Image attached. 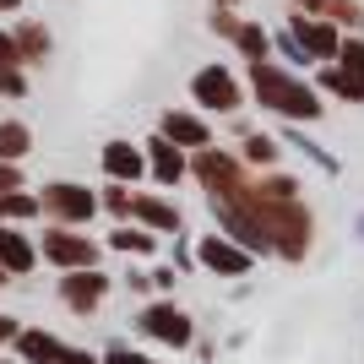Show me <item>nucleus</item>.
<instances>
[{"instance_id":"obj_14","label":"nucleus","mask_w":364,"mask_h":364,"mask_svg":"<svg viewBox=\"0 0 364 364\" xmlns=\"http://www.w3.org/2000/svg\"><path fill=\"white\" fill-rule=\"evenodd\" d=\"M98 164H104V174H109V180L136 185L141 174H147V147H136V141H109Z\"/></svg>"},{"instance_id":"obj_20","label":"nucleus","mask_w":364,"mask_h":364,"mask_svg":"<svg viewBox=\"0 0 364 364\" xmlns=\"http://www.w3.org/2000/svg\"><path fill=\"white\" fill-rule=\"evenodd\" d=\"M234 49H240V60H245V65L272 60V28H267V22H240V33H234Z\"/></svg>"},{"instance_id":"obj_23","label":"nucleus","mask_w":364,"mask_h":364,"mask_svg":"<svg viewBox=\"0 0 364 364\" xmlns=\"http://www.w3.org/2000/svg\"><path fill=\"white\" fill-rule=\"evenodd\" d=\"M98 207H104L109 218L131 223V218H136V191H131V185H120V180H109V185H104V196H98Z\"/></svg>"},{"instance_id":"obj_29","label":"nucleus","mask_w":364,"mask_h":364,"mask_svg":"<svg viewBox=\"0 0 364 364\" xmlns=\"http://www.w3.org/2000/svg\"><path fill=\"white\" fill-rule=\"evenodd\" d=\"M240 22H245V16L234 11V6H213V16H207V28H213L218 38H228V44H234V33H240Z\"/></svg>"},{"instance_id":"obj_21","label":"nucleus","mask_w":364,"mask_h":364,"mask_svg":"<svg viewBox=\"0 0 364 364\" xmlns=\"http://www.w3.org/2000/svg\"><path fill=\"white\" fill-rule=\"evenodd\" d=\"M158 240H164V234H152V228H141V223H120L114 234H109V250H120V256H141V261H147L152 250H158Z\"/></svg>"},{"instance_id":"obj_3","label":"nucleus","mask_w":364,"mask_h":364,"mask_svg":"<svg viewBox=\"0 0 364 364\" xmlns=\"http://www.w3.org/2000/svg\"><path fill=\"white\" fill-rule=\"evenodd\" d=\"M218 218V234H228V240H240L250 256H272V234H267V218H261V196H256V180L245 185V191H234V196H213L207 201Z\"/></svg>"},{"instance_id":"obj_25","label":"nucleus","mask_w":364,"mask_h":364,"mask_svg":"<svg viewBox=\"0 0 364 364\" xmlns=\"http://www.w3.org/2000/svg\"><path fill=\"white\" fill-rule=\"evenodd\" d=\"M277 55H283V60L294 65V71H316V60H310V49L299 44V38H294L289 28H272V60Z\"/></svg>"},{"instance_id":"obj_26","label":"nucleus","mask_w":364,"mask_h":364,"mask_svg":"<svg viewBox=\"0 0 364 364\" xmlns=\"http://www.w3.org/2000/svg\"><path fill=\"white\" fill-rule=\"evenodd\" d=\"M44 213V201L28 196V191H11V196H0V223H16V218H38Z\"/></svg>"},{"instance_id":"obj_13","label":"nucleus","mask_w":364,"mask_h":364,"mask_svg":"<svg viewBox=\"0 0 364 364\" xmlns=\"http://www.w3.org/2000/svg\"><path fill=\"white\" fill-rule=\"evenodd\" d=\"M158 136H168L174 147H185V152H201V147H213V125L201 120V114H185V109H164Z\"/></svg>"},{"instance_id":"obj_5","label":"nucleus","mask_w":364,"mask_h":364,"mask_svg":"<svg viewBox=\"0 0 364 364\" xmlns=\"http://www.w3.org/2000/svg\"><path fill=\"white\" fill-rule=\"evenodd\" d=\"M191 98H196V109H207V114H240L250 87H245L240 71H228L223 60H213V65H201V71L191 76Z\"/></svg>"},{"instance_id":"obj_16","label":"nucleus","mask_w":364,"mask_h":364,"mask_svg":"<svg viewBox=\"0 0 364 364\" xmlns=\"http://www.w3.org/2000/svg\"><path fill=\"white\" fill-rule=\"evenodd\" d=\"M131 223L152 228V234H180V228H185V213H180L168 196H141V191H136V218H131Z\"/></svg>"},{"instance_id":"obj_10","label":"nucleus","mask_w":364,"mask_h":364,"mask_svg":"<svg viewBox=\"0 0 364 364\" xmlns=\"http://www.w3.org/2000/svg\"><path fill=\"white\" fill-rule=\"evenodd\" d=\"M289 33L310 49L316 65H337V49H343V38H348L332 16H310V11H289Z\"/></svg>"},{"instance_id":"obj_24","label":"nucleus","mask_w":364,"mask_h":364,"mask_svg":"<svg viewBox=\"0 0 364 364\" xmlns=\"http://www.w3.org/2000/svg\"><path fill=\"white\" fill-rule=\"evenodd\" d=\"M16 33V49H22V65H38L49 55V33H44V22H22V28H11Z\"/></svg>"},{"instance_id":"obj_40","label":"nucleus","mask_w":364,"mask_h":364,"mask_svg":"<svg viewBox=\"0 0 364 364\" xmlns=\"http://www.w3.org/2000/svg\"><path fill=\"white\" fill-rule=\"evenodd\" d=\"M359 234H364V228H359Z\"/></svg>"},{"instance_id":"obj_18","label":"nucleus","mask_w":364,"mask_h":364,"mask_svg":"<svg viewBox=\"0 0 364 364\" xmlns=\"http://www.w3.org/2000/svg\"><path fill=\"white\" fill-rule=\"evenodd\" d=\"M16 353H22L28 364H65V353H71V348H65L55 332H38V326H33V332L16 337Z\"/></svg>"},{"instance_id":"obj_31","label":"nucleus","mask_w":364,"mask_h":364,"mask_svg":"<svg viewBox=\"0 0 364 364\" xmlns=\"http://www.w3.org/2000/svg\"><path fill=\"white\" fill-rule=\"evenodd\" d=\"M0 92H6V98H22V92H28V76L11 71V65H0Z\"/></svg>"},{"instance_id":"obj_36","label":"nucleus","mask_w":364,"mask_h":364,"mask_svg":"<svg viewBox=\"0 0 364 364\" xmlns=\"http://www.w3.org/2000/svg\"><path fill=\"white\" fill-rule=\"evenodd\" d=\"M16 337H22V326L11 316H0V343H16Z\"/></svg>"},{"instance_id":"obj_39","label":"nucleus","mask_w":364,"mask_h":364,"mask_svg":"<svg viewBox=\"0 0 364 364\" xmlns=\"http://www.w3.org/2000/svg\"><path fill=\"white\" fill-rule=\"evenodd\" d=\"M213 6H240V0H213Z\"/></svg>"},{"instance_id":"obj_22","label":"nucleus","mask_w":364,"mask_h":364,"mask_svg":"<svg viewBox=\"0 0 364 364\" xmlns=\"http://www.w3.org/2000/svg\"><path fill=\"white\" fill-rule=\"evenodd\" d=\"M33 147V131L22 120H0V164H16V158H28Z\"/></svg>"},{"instance_id":"obj_35","label":"nucleus","mask_w":364,"mask_h":364,"mask_svg":"<svg viewBox=\"0 0 364 364\" xmlns=\"http://www.w3.org/2000/svg\"><path fill=\"white\" fill-rule=\"evenodd\" d=\"M332 0H289V11H310V16H326Z\"/></svg>"},{"instance_id":"obj_8","label":"nucleus","mask_w":364,"mask_h":364,"mask_svg":"<svg viewBox=\"0 0 364 364\" xmlns=\"http://www.w3.org/2000/svg\"><path fill=\"white\" fill-rule=\"evenodd\" d=\"M44 218L49 223H65V228H87L92 213H98V196H92L87 185H71V180H55L44 185Z\"/></svg>"},{"instance_id":"obj_37","label":"nucleus","mask_w":364,"mask_h":364,"mask_svg":"<svg viewBox=\"0 0 364 364\" xmlns=\"http://www.w3.org/2000/svg\"><path fill=\"white\" fill-rule=\"evenodd\" d=\"M16 6H22V0H0V11H16Z\"/></svg>"},{"instance_id":"obj_30","label":"nucleus","mask_w":364,"mask_h":364,"mask_svg":"<svg viewBox=\"0 0 364 364\" xmlns=\"http://www.w3.org/2000/svg\"><path fill=\"white\" fill-rule=\"evenodd\" d=\"M289 141H294V147L304 152V158H316V164L326 168V174H337V158H332L326 147H316V141H310V136H299V131H289Z\"/></svg>"},{"instance_id":"obj_2","label":"nucleus","mask_w":364,"mask_h":364,"mask_svg":"<svg viewBox=\"0 0 364 364\" xmlns=\"http://www.w3.org/2000/svg\"><path fill=\"white\" fill-rule=\"evenodd\" d=\"M245 87H250V98H256V109L277 114L283 125H310V120L326 114V92H321L310 76H299L294 65H283V60L245 65Z\"/></svg>"},{"instance_id":"obj_33","label":"nucleus","mask_w":364,"mask_h":364,"mask_svg":"<svg viewBox=\"0 0 364 364\" xmlns=\"http://www.w3.org/2000/svg\"><path fill=\"white\" fill-rule=\"evenodd\" d=\"M104 364H158V359H147V353H136V348H120V343H114V348L104 353Z\"/></svg>"},{"instance_id":"obj_4","label":"nucleus","mask_w":364,"mask_h":364,"mask_svg":"<svg viewBox=\"0 0 364 364\" xmlns=\"http://www.w3.org/2000/svg\"><path fill=\"white\" fill-rule=\"evenodd\" d=\"M191 180L207 191V201L213 196H234V191H245V185L256 180V168L245 164L240 152H228V147H201V152H191Z\"/></svg>"},{"instance_id":"obj_9","label":"nucleus","mask_w":364,"mask_h":364,"mask_svg":"<svg viewBox=\"0 0 364 364\" xmlns=\"http://www.w3.org/2000/svg\"><path fill=\"white\" fill-rule=\"evenodd\" d=\"M196 267H207L213 277H250L256 272V256L245 250L240 240H228V234H201L196 240Z\"/></svg>"},{"instance_id":"obj_12","label":"nucleus","mask_w":364,"mask_h":364,"mask_svg":"<svg viewBox=\"0 0 364 364\" xmlns=\"http://www.w3.org/2000/svg\"><path fill=\"white\" fill-rule=\"evenodd\" d=\"M147 174L158 185H185V174H191V152L174 147L168 136H147Z\"/></svg>"},{"instance_id":"obj_17","label":"nucleus","mask_w":364,"mask_h":364,"mask_svg":"<svg viewBox=\"0 0 364 364\" xmlns=\"http://www.w3.org/2000/svg\"><path fill=\"white\" fill-rule=\"evenodd\" d=\"M316 87L326 92V98H337V104L364 109V76H348V71H337V65H316Z\"/></svg>"},{"instance_id":"obj_38","label":"nucleus","mask_w":364,"mask_h":364,"mask_svg":"<svg viewBox=\"0 0 364 364\" xmlns=\"http://www.w3.org/2000/svg\"><path fill=\"white\" fill-rule=\"evenodd\" d=\"M6 277H11V272H6V267H0V289H6Z\"/></svg>"},{"instance_id":"obj_32","label":"nucleus","mask_w":364,"mask_h":364,"mask_svg":"<svg viewBox=\"0 0 364 364\" xmlns=\"http://www.w3.org/2000/svg\"><path fill=\"white\" fill-rule=\"evenodd\" d=\"M0 65L22 71V49H16V33H0Z\"/></svg>"},{"instance_id":"obj_28","label":"nucleus","mask_w":364,"mask_h":364,"mask_svg":"<svg viewBox=\"0 0 364 364\" xmlns=\"http://www.w3.org/2000/svg\"><path fill=\"white\" fill-rule=\"evenodd\" d=\"M337 71L364 76V33H348V38H343V49H337Z\"/></svg>"},{"instance_id":"obj_34","label":"nucleus","mask_w":364,"mask_h":364,"mask_svg":"<svg viewBox=\"0 0 364 364\" xmlns=\"http://www.w3.org/2000/svg\"><path fill=\"white\" fill-rule=\"evenodd\" d=\"M11 191H22V168H16V164H0V196H11Z\"/></svg>"},{"instance_id":"obj_19","label":"nucleus","mask_w":364,"mask_h":364,"mask_svg":"<svg viewBox=\"0 0 364 364\" xmlns=\"http://www.w3.org/2000/svg\"><path fill=\"white\" fill-rule=\"evenodd\" d=\"M240 158L250 168H256V174H267V168H277L283 164V141L277 136H267V131H250V136L240 141Z\"/></svg>"},{"instance_id":"obj_27","label":"nucleus","mask_w":364,"mask_h":364,"mask_svg":"<svg viewBox=\"0 0 364 364\" xmlns=\"http://www.w3.org/2000/svg\"><path fill=\"white\" fill-rule=\"evenodd\" d=\"M326 16H332L343 33H364V0H332Z\"/></svg>"},{"instance_id":"obj_7","label":"nucleus","mask_w":364,"mask_h":364,"mask_svg":"<svg viewBox=\"0 0 364 364\" xmlns=\"http://www.w3.org/2000/svg\"><path fill=\"white\" fill-rule=\"evenodd\" d=\"M136 332L152 337V343H164V348H191V343H196V321L185 316L174 299H158L136 316Z\"/></svg>"},{"instance_id":"obj_1","label":"nucleus","mask_w":364,"mask_h":364,"mask_svg":"<svg viewBox=\"0 0 364 364\" xmlns=\"http://www.w3.org/2000/svg\"><path fill=\"white\" fill-rule=\"evenodd\" d=\"M256 196H261V218H267V234H272V256L299 267L316 245V213L304 201V185L283 168H267L256 174Z\"/></svg>"},{"instance_id":"obj_15","label":"nucleus","mask_w":364,"mask_h":364,"mask_svg":"<svg viewBox=\"0 0 364 364\" xmlns=\"http://www.w3.org/2000/svg\"><path fill=\"white\" fill-rule=\"evenodd\" d=\"M0 267L11 277H28L33 267H38V245L22 234V228H11V223H0Z\"/></svg>"},{"instance_id":"obj_11","label":"nucleus","mask_w":364,"mask_h":364,"mask_svg":"<svg viewBox=\"0 0 364 364\" xmlns=\"http://www.w3.org/2000/svg\"><path fill=\"white\" fill-rule=\"evenodd\" d=\"M104 294H109V277L98 272V267H82V272L60 277V299H65V310H76V316H92V310L104 304Z\"/></svg>"},{"instance_id":"obj_6","label":"nucleus","mask_w":364,"mask_h":364,"mask_svg":"<svg viewBox=\"0 0 364 364\" xmlns=\"http://www.w3.org/2000/svg\"><path fill=\"white\" fill-rule=\"evenodd\" d=\"M38 256L60 272H82V267H98V245L82 234V228H65V223H49L44 240H38Z\"/></svg>"}]
</instances>
